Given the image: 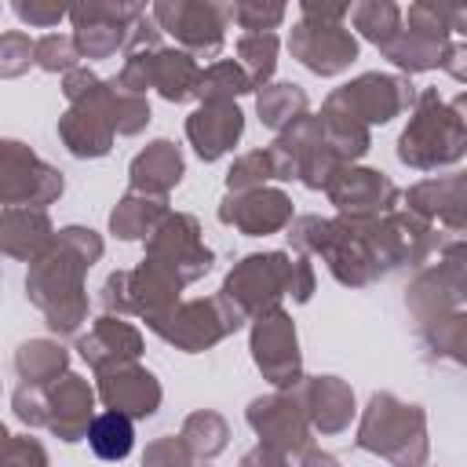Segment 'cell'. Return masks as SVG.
<instances>
[{"instance_id": "obj_1", "label": "cell", "mask_w": 467, "mask_h": 467, "mask_svg": "<svg viewBox=\"0 0 467 467\" xmlns=\"http://www.w3.org/2000/svg\"><path fill=\"white\" fill-rule=\"evenodd\" d=\"M88 441H91L95 456H102V460H124L131 452V441H135L131 420L120 416V412H102V416L91 420Z\"/></svg>"}]
</instances>
